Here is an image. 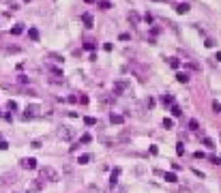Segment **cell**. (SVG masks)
<instances>
[{
  "label": "cell",
  "mask_w": 221,
  "mask_h": 193,
  "mask_svg": "<svg viewBox=\"0 0 221 193\" xmlns=\"http://www.w3.org/2000/svg\"><path fill=\"white\" fill-rule=\"evenodd\" d=\"M99 6H101L103 11H107V9H112V4H110L107 0H101V2H99Z\"/></svg>",
  "instance_id": "cell-18"
},
{
  "label": "cell",
  "mask_w": 221,
  "mask_h": 193,
  "mask_svg": "<svg viewBox=\"0 0 221 193\" xmlns=\"http://www.w3.org/2000/svg\"><path fill=\"white\" fill-rule=\"evenodd\" d=\"M77 101H80L82 105H86V103H88V96H86V95H82V96H80V99H77Z\"/></svg>",
  "instance_id": "cell-32"
},
{
  "label": "cell",
  "mask_w": 221,
  "mask_h": 193,
  "mask_svg": "<svg viewBox=\"0 0 221 193\" xmlns=\"http://www.w3.org/2000/svg\"><path fill=\"white\" fill-rule=\"evenodd\" d=\"M82 22H84V24H86L88 28H90V26H92V17H90L88 13H84V15H82Z\"/></svg>",
  "instance_id": "cell-14"
},
{
  "label": "cell",
  "mask_w": 221,
  "mask_h": 193,
  "mask_svg": "<svg viewBox=\"0 0 221 193\" xmlns=\"http://www.w3.org/2000/svg\"><path fill=\"white\" fill-rule=\"evenodd\" d=\"M58 138H60V140H65V142H69V140H73V138H75V129H73V127H69V125H62V127L58 129Z\"/></svg>",
  "instance_id": "cell-2"
},
{
  "label": "cell",
  "mask_w": 221,
  "mask_h": 193,
  "mask_svg": "<svg viewBox=\"0 0 221 193\" xmlns=\"http://www.w3.org/2000/svg\"><path fill=\"white\" fill-rule=\"evenodd\" d=\"M152 2H165V0H152Z\"/></svg>",
  "instance_id": "cell-39"
},
{
  "label": "cell",
  "mask_w": 221,
  "mask_h": 193,
  "mask_svg": "<svg viewBox=\"0 0 221 193\" xmlns=\"http://www.w3.org/2000/svg\"><path fill=\"white\" fill-rule=\"evenodd\" d=\"M204 146H208V148H215V144H213V140H208V138H204Z\"/></svg>",
  "instance_id": "cell-29"
},
{
  "label": "cell",
  "mask_w": 221,
  "mask_h": 193,
  "mask_svg": "<svg viewBox=\"0 0 221 193\" xmlns=\"http://www.w3.org/2000/svg\"><path fill=\"white\" fill-rule=\"evenodd\" d=\"M211 161L213 163H221V157H211Z\"/></svg>",
  "instance_id": "cell-36"
},
{
  "label": "cell",
  "mask_w": 221,
  "mask_h": 193,
  "mask_svg": "<svg viewBox=\"0 0 221 193\" xmlns=\"http://www.w3.org/2000/svg\"><path fill=\"white\" fill-rule=\"evenodd\" d=\"M17 183V174L15 172H6L0 176V187H6V185H15Z\"/></svg>",
  "instance_id": "cell-3"
},
{
  "label": "cell",
  "mask_w": 221,
  "mask_h": 193,
  "mask_svg": "<svg viewBox=\"0 0 221 193\" xmlns=\"http://www.w3.org/2000/svg\"><path fill=\"white\" fill-rule=\"evenodd\" d=\"M39 112V107L37 105H30V107H26V114H24V118H28V116H35Z\"/></svg>",
  "instance_id": "cell-9"
},
{
  "label": "cell",
  "mask_w": 221,
  "mask_h": 193,
  "mask_svg": "<svg viewBox=\"0 0 221 193\" xmlns=\"http://www.w3.org/2000/svg\"><path fill=\"white\" fill-rule=\"evenodd\" d=\"M198 127H200V125H198V120H189V129H193V131H198Z\"/></svg>",
  "instance_id": "cell-26"
},
{
  "label": "cell",
  "mask_w": 221,
  "mask_h": 193,
  "mask_svg": "<svg viewBox=\"0 0 221 193\" xmlns=\"http://www.w3.org/2000/svg\"><path fill=\"white\" fill-rule=\"evenodd\" d=\"M163 127H165V129H172V127H174V120H172V118H163Z\"/></svg>",
  "instance_id": "cell-16"
},
{
  "label": "cell",
  "mask_w": 221,
  "mask_h": 193,
  "mask_svg": "<svg viewBox=\"0 0 221 193\" xmlns=\"http://www.w3.org/2000/svg\"><path fill=\"white\" fill-rule=\"evenodd\" d=\"M41 189H43V183H41V178H37V180H32V183L26 187V191H24V193H39Z\"/></svg>",
  "instance_id": "cell-4"
},
{
  "label": "cell",
  "mask_w": 221,
  "mask_h": 193,
  "mask_svg": "<svg viewBox=\"0 0 221 193\" xmlns=\"http://www.w3.org/2000/svg\"><path fill=\"white\" fill-rule=\"evenodd\" d=\"M17 82H19V84H28L30 80H28V75H17Z\"/></svg>",
  "instance_id": "cell-24"
},
{
  "label": "cell",
  "mask_w": 221,
  "mask_h": 193,
  "mask_svg": "<svg viewBox=\"0 0 221 193\" xmlns=\"http://www.w3.org/2000/svg\"><path fill=\"white\" fill-rule=\"evenodd\" d=\"M110 120H112L114 125H123V122H125V116H120V114H112Z\"/></svg>",
  "instance_id": "cell-7"
},
{
  "label": "cell",
  "mask_w": 221,
  "mask_h": 193,
  "mask_svg": "<svg viewBox=\"0 0 221 193\" xmlns=\"http://www.w3.org/2000/svg\"><path fill=\"white\" fill-rule=\"evenodd\" d=\"M213 109L219 114V112H221V103H217V101H215V103H213Z\"/></svg>",
  "instance_id": "cell-33"
},
{
  "label": "cell",
  "mask_w": 221,
  "mask_h": 193,
  "mask_svg": "<svg viewBox=\"0 0 221 193\" xmlns=\"http://www.w3.org/2000/svg\"><path fill=\"white\" fill-rule=\"evenodd\" d=\"M49 71H52L54 75H62V71H60V69H56V67H49Z\"/></svg>",
  "instance_id": "cell-31"
},
{
  "label": "cell",
  "mask_w": 221,
  "mask_h": 193,
  "mask_svg": "<svg viewBox=\"0 0 221 193\" xmlns=\"http://www.w3.org/2000/svg\"><path fill=\"white\" fill-rule=\"evenodd\" d=\"M6 148H9V144H6V142H0V150H6Z\"/></svg>",
  "instance_id": "cell-37"
},
{
  "label": "cell",
  "mask_w": 221,
  "mask_h": 193,
  "mask_svg": "<svg viewBox=\"0 0 221 193\" xmlns=\"http://www.w3.org/2000/svg\"><path fill=\"white\" fill-rule=\"evenodd\" d=\"M84 2H88V4H92V2H97V0H84Z\"/></svg>",
  "instance_id": "cell-38"
},
{
  "label": "cell",
  "mask_w": 221,
  "mask_h": 193,
  "mask_svg": "<svg viewBox=\"0 0 221 193\" xmlns=\"http://www.w3.org/2000/svg\"><path fill=\"white\" fill-rule=\"evenodd\" d=\"M125 90H127V82H116L114 84V95H120Z\"/></svg>",
  "instance_id": "cell-6"
},
{
  "label": "cell",
  "mask_w": 221,
  "mask_h": 193,
  "mask_svg": "<svg viewBox=\"0 0 221 193\" xmlns=\"http://www.w3.org/2000/svg\"><path fill=\"white\" fill-rule=\"evenodd\" d=\"M180 114H182V112H180V107H178V105H172V116H180Z\"/></svg>",
  "instance_id": "cell-21"
},
{
  "label": "cell",
  "mask_w": 221,
  "mask_h": 193,
  "mask_svg": "<svg viewBox=\"0 0 221 193\" xmlns=\"http://www.w3.org/2000/svg\"><path fill=\"white\" fill-rule=\"evenodd\" d=\"M39 178H41V180H47V183H58V180H60V174H58L54 167H47V165H45V167L39 170Z\"/></svg>",
  "instance_id": "cell-1"
},
{
  "label": "cell",
  "mask_w": 221,
  "mask_h": 193,
  "mask_svg": "<svg viewBox=\"0 0 221 193\" xmlns=\"http://www.w3.org/2000/svg\"><path fill=\"white\" fill-rule=\"evenodd\" d=\"M146 105H148V107H152V105H155V99H150V96H148V99H146Z\"/></svg>",
  "instance_id": "cell-34"
},
{
  "label": "cell",
  "mask_w": 221,
  "mask_h": 193,
  "mask_svg": "<svg viewBox=\"0 0 221 193\" xmlns=\"http://www.w3.org/2000/svg\"><path fill=\"white\" fill-rule=\"evenodd\" d=\"M84 125H88V127L97 125V118H92V116H86V118H84Z\"/></svg>",
  "instance_id": "cell-15"
},
{
  "label": "cell",
  "mask_w": 221,
  "mask_h": 193,
  "mask_svg": "<svg viewBox=\"0 0 221 193\" xmlns=\"http://www.w3.org/2000/svg\"><path fill=\"white\" fill-rule=\"evenodd\" d=\"M22 30H24V28H22V24H17V26H13V30H11V32H13V35H22Z\"/></svg>",
  "instance_id": "cell-22"
},
{
  "label": "cell",
  "mask_w": 221,
  "mask_h": 193,
  "mask_svg": "<svg viewBox=\"0 0 221 193\" xmlns=\"http://www.w3.org/2000/svg\"><path fill=\"white\" fill-rule=\"evenodd\" d=\"M129 19H131V22H135V24H137V22H140V17H137V13H129Z\"/></svg>",
  "instance_id": "cell-27"
},
{
  "label": "cell",
  "mask_w": 221,
  "mask_h": 193,
  "mask_svg": "<svg viewBox=\"0 0 221 193\" xmlns=\"http://www.w3.org/2000/svg\"><path fill=\"white\" fill-rule=\"evenodd\" d=\"M187 69H191V71H200V67L193 64V62H187Z\"/></svg>",
  "instance_id": "cell-28"
},
{
  "label": "cell",
  "mask_w": 221,
  "mask_h": 193,
  "mask_svg": "<svg viewBox=\"0 0 221 193\" xmlns=\"http://www.w3.org/2000/svg\"><path fill=\"white\" fill-rule=\"evenodd\" d=\"M88 161H90V154H82V157L77 159V163H80V165H84V163H88Z\"/></svg>",
  "instance_id": "cell-17"
},
{
  "label": "cell",
  "mask_w": 221,
  "mask_h": 193,
  "mask_svg": "<svg viewBox=\"0 0 221 193\" xmlns=\"http://www.w3.org/2000/svg\"><path fill=\"white\" fill-rule=\"evenodd\" d=\"M118 39H120V41H129V39H131V35H127V32H123V35H120Z\"/></svg>",
  "instance_id": "cell-30"
},
{
  "label": "cell",
  "mask_w": 221,
  "mask_h": 193,
  "mask_svg": "<svg viewBox=\"0 0 221 193\" xmlns=\"http://www.w3.org/2000/svg\"><path fill=\"white\" fill-rule=\"evenodd\" d=\"M28 37H30L32 41H39V30H37V28H30V30H28Z\"/></svg>",
  "instance_id": "cell-12"
},
{
  "label": "cell",
  "mask_w": 221,
  "mask_h": 193,
  "mask_svg": "<svg viewBox=\"0 0 221 193\" xmlns=\"http://www.w3.org/2000/svg\"><path fill=\"white\" fill-rule=\"evenodd\" d=\"M161 103H163V105H172L174 99H172V95H163V96H161Z\"/></svg>",
  "instance_id": "cell-13"
},
{
  "label": "cell",
  "mask_w": 221,
  "mask_h": 193,
  "mask_svg": "<svg viewBox=\"0 0 221 193\" xmlns=\"http://www.w3.org/2000/svg\"><path fill=\"white\" fill-rule=\"evenodd\" d=\"M47 56H49V58H54L56 62H62V60H65V58H62L60 54H47Z\"/></svg>",
  "instance_id": "cell-23"
},
{
  "label": "cell",
  "mask_w": 221,
  "mask_h": 193,
  "mask_svg": "<svg viewBox=\"0 0 221 193\" xmlns=\"http://www.w3.org/2000/svg\"><path fill=\"white\" fill-rule=\"evenodd\" d=\"M80 142H82V144H88V142H92V138H90L88 133H84V135L80 138Z\"/></svg>",
  "instance_id": "cell-19"
},
{
  "label": "cell",
  "mask_w": 221,
  "mask_h": 193,
  "mask_svg": "<svg viewBox=\"0 0 221 193\" xmlns=\"http://www.w3.org/2000/svg\"><path fill=\"white\" fill-rule=\"evenodd\" d=\"M189 9H191V6H189L187 2H180V4H176V11H178V13H180V15H182V13H187Z\"/></svg>",
  "instance_id": "cell-11"
},
{
  "label": "cell",
  "mask_w": 221,
  "mask_h": 193,
  "mask_svg": "<svg viewBox=\"0 0 221 193\" xmlns=\"http://www.w3.org/2000/svg\"><path fill=\"white\" fill-rule=\"evenodd\" d=\"M176 80L180 82V84H187V82H189V73L180 71V73H176Z\"/></svg>",
  "instance_id": "cell-8"
},
{
  "label": "cell",
  "mask_w": 221,
  "mask_h": 193,
  "mask_svg": "<svg viewBox=\"0 0 221 193\" xmlns=\"http://www.w3.org/2000/svg\"><path fill=\"white\" fill-rule=\"evenodd\" d=\"M84 47H86V49H94V43H92V41H86V45H84Z\"/></svg>",
  "instance_id": "cell-35"
},
{
  "label": "cell",
  "mask_w": 221,
  "mask_h": 193,
  "mask_svg": "<svg viewBox=\"0 0 221 193\" xmlns=\"http://www.w3.org/2000/svg\"><path fill=\"white\" fill-rule=\"evenodd\" d=\"M19 165H22L24 170H35V167H37V159L26 157V159H22V161H19Z\"/></svg>",
  "instance_id": "cell-5"
},
{
  "label": "cell",
  "mask_w": 221,
  "mask_h": 193,
  "mask_svg": "<svg viewBox=\"0 0 221 193\" xmlns=\"http://www.w3.org/2000/svg\"><path fill=\"white\" fill-rule=\"evenodd\" d=\"M163 178H165V183H176V180H178L174 172H165V174H163Z\"/></svg>",
  "instance_id": "cell-10"
},
{
  "label": "cell",
  "mask_w": 221,
  "mask_h": 193,
  "mask_svg": "<svg viewBox=\"0 0 221 193\" xmlns=\"http://www.w3.org/2000/svg\"><path fill=\"white\" fill-rule=\"evenodd\" d=\"M170 67L178 69V67H180V60H178V58H170Z\"/></svg>",
  "instance_id": "cell-20"
},
{
  "label": "cell",
  "mask_w": 221,
  "mask_h": 193,
  "mask_svg": "<svg viewBox=\"0 0 221 193\" xmlns=\"http://www.w3.org/2000/svg\"><path fill=\"white\" fill-rule=\"evenodd\" d=\"M176 152H178V154H185V146H182V142H178V144H176Z\"/></svg>",
  "instance_id": "cell-25"
}]
</instances>
